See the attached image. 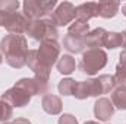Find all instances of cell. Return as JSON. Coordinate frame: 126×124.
Listing matches in <instances>:
<instances>
[{
    "instance_id": "obj_1",
    "label": "cell",
    "mask_w": 126,
    "mask_h": 124,
    "mask_svg": "<svg viewBox=\"0 0 126 124\" xmlns=\"http://www.w3.org/2000/svg\"><path fill=\"white\" fill-rule=\"evenodd\" d=\"M0 51L4 54L6 63L13 69H21L27 64L28 44L24 35L9 34L0 41Z\"/></svg>"
},
{
    "instance_id": "obj_2",
    "label": "cell",
    "mask_w": 126,
    "mask_h": 124,
    "mask_svg": "<svg viewBox=\"0 0 126 124\" xmlns=\"http://www.w3.org/2000/svg\"><path fill=\"white\" fill-rule=\"evenodd\" d=\"M116 79L111 74H100L94 79H87L84 82H78L73 96L76 99H87L90 96H98L104 93L113 92L116 88Z\"/></svg>"
},
{
    "instance_id": "obj_3",
    "label": "cell",
    "mask_w": 126,
    "mask_h": 124,
    "mask_svg": "<svg viewBox=\"0 0 126 124\" xmlns=\"http://www.w3.org/2000/svg\"><path fill=\"white\" fill-rule=\"evenodd\" d=\"M27 35L35 39V41H56L59 38V31L57 26L54 25V22L50 19V16H46L43 19H35V21H30L28 29H27Z\"/></svg>"
},
{
    "instance_id": "obj_4",
    "label": "cell",
    "mask_w": 126,
    "mask_h": 124,
    "mask_svg": "<svg viewBox=\"0 0 126 124\" xmlns=\"http://www.w3.org/2000/svg\"><path fill=\"white\" fill-rule=\"evenodd\" d=\"M106 64H107L106 51H103L101 48H91V50H87L82 53V57H81L78 67L82 73L93 76L98 70H101Z\"/></svg>"
},
{
    "instance_id": "obj_5",
    "label": "cell",
    "mask_w": 126,
    "mask_h": 124,
    "mask_svg": "<svg viewBox=\"0 0 126 124\" xmlns=\"http://www.w3.org/2000/svg\"><path fill=\"white\" fill-rule=\"evenodd\" d=\"M56 6H57L56 0H27L22 4L24 15L30 21L43 19V18L48 16L50 12H53V9Z\"/></svg>"
},
{
    "instance_id": "obj_6",
    "label": "cell",
    "mask_w": 126,
    "mask_h": 124,
    "mask_svg": "<svg viewBox=\"0 0 126 124\" xmlns=\"http://www.w3.org/2000/svg\"><path fill=\"white\" fill-rule=\"evenodd\" d=\"M37 57L41 66L51 69L53 64H56L60 59V45L57 41H43L40 48L37 50Z\"/></svg>"
},
{
    "instance_id": "obj_7",
    "label": "cell",
    "mask_w": 126,
    "mask_h": 124,
    "mask_svg": "<svg viewBox=\"0 0 126 124\" xmlns=\"http://www.w3.org/2000/svg\"><path fill=\"white\" fill-rule=\"evenodd\" d=\"M48 16L56 26H66L67 24H72L76 18V7L70 1H63L57 4L56 10H53Z\"/></svg>"
},
{
    "instance_id": "obj_8",
    "label": "cell",
    "mask_w": 126,
    "mask_h": 124,
    "mask_svg": "<svg viewBox=\"0 0 126 124\" xmlns=\"http://www.w3.org/2000/svg\"><path fill=\"white\" fill-rule=\"evenodd\" d=\"M0 99L6 101L12 107H25L31 101V95L27 92V91H24L22 88L13 85L10 89H7L6 92L0 96Z\"/></svg>"
},
{
    "instance_id": "obj_9",
    "label": "cell",
    "mask_w": 126,
    "mask_h": 124,
    "mask_svg": "<svg viewBox=\"0 0 126 124\" xmlns=\"http://www.w3.org/2000/svg\"><path fill=\"white\" fill-rule=\"evenodd\" d=\"M116 108L113 107L111 101L109 98H100L97 99L94 104V115L97 117V120L100 121H107L111 118V115L114 114Z\"/></svg>"
},
{
    "instance_id": "obj_10",
    "label": "cell",
    "mask_w": 126,
    "mask_h": 124,
    "mask_svg": "<svg viewBox=\"0 0 126 124\" xmlns=\"http://www.w3.org/2000/svg\"><path fill=\"white\" fill-rule=\"evenodd\" d=\"M41 107H43V110H44L47 114H50V115H57V114H60V111H62V99H60L57 95L46 93V95H43Z\"/></svg>"
},
{
    "instance_id": "obj_11",
    "label": "cell",
    "mask_w": 126,
    "mask_h": 124,
    "mask_svg": "<svg viewBox=\"0 0 126 124\" xmlns=\"http://www.w3.org/2000/svg\"><path fill=\"white\" fill-rule=\"evenodd\" d=\"M95 16H98V9H97L95 1H88V3H82L76 6V21L88 24V21Z\"/></svg>"
},
{
    "instance_id": "obj_12",
    "label": "cell",
    "mask_w": 126,
    "mask_h": 124,
    "mask_svg": "<svg viewBox=\"0 0 126 124\" xmlns=\"http://www.w3.org/2000/svg\"><path fill=\"white\" fill-rule=\"evenodd\" d=\"M97 9H98V16L104 18V19H110L114 18L120 9V3L119 1H113V0H103L97 3Z\"/></svg>"
},
{
    "instance_id": "obj_13",
    "label": "cell",
    "mask_w": 126,
    "mask_h": 124,
    "mask_svg": "<svg viewBox=\"0 0 126 124\" xmlns=\"http://www.w3.org/2000/svg\"><path fill=\"white\" fill-rule=\"evenodd\" d=\"M106 32L107 31L104 28H95L93 31H90L87 34V37L84 38L85 48L88 47V50H91V48H100V47H103V39H104Z\"/></svg>"
},
{
    "instance_id": "obj_14",
    "label": "cell",
    "mask_w": 126,
    "mask_h": 124,
    "mask_svg": "<svg viewBox=\"0 0 126 124\" xmlns=\"http://www.w3.org/2000/svg\"><path fill=\"white\" fill-rule=\"evenodd\" d=\"M63 48L67 50L72 54L84 53V48H85L84 38H78V37H73L70 34H66L64 38H63Z\"/></svg>"
},
{
    "instance_id": "obj_15",
    "label": "cell",
    "mask_w": 126,
    "mask_h": 124,
    "mask_svg": "<svg viewBox=\"0 0 126 124\" xmlns=\"http://www.w3.org/2000/svg\"><path fill=\"white\" fill-rule=\"evenodd\" d=\"M110 101L116 110H126V86H116L111 92Z\"/></svg>"
},
{
    "instance_id": "obj_16",
    "label": "cell",
    "mask_w": 126,
    "mask_h": 124,
    "mask_svg": "<svg viewBox=\"0 0 126 124\" xmlns=\"http://www.w3.org/2000/svg\"><path fill=\"white\" fill-rule=\"evenodd\" d=\"M56 64H57L59 73H62V74H70V73H73L75 69H76V62H75V59H73L72 56H69V54L62 56Z\"/></svg>"
},
{
    "instance_id": "obj_17",
    "label": "cell",
    "mask_w": 126,
    "mask_h": 124,
    "mask_svg": "<svg viewBox=\"0 0 126 124\" xmlns=\"http://www.w3.org/2000/svg\"><path fill=\"white\" fill-rule=\"evenodd\" d=\"M122 34L120 32H106L104 39H103V47L109 50H114L117 47H122Z\"/></svg>"
},
{
    "instance_id": "obj_18",
    "label": "cell",
    "mask_w": 126,
    "mask_h": 124,
    "mask_svg": "<svg viewBox=\"0 0 126 124\" xmlns=\"http://www.w3.org/2000/svg\"><path fill=\"white\" fill-rule=\"evenodd\" d=\"M88 32H90V25L87 22H81V21L72 22L67 28V34H70L73 37H78V38H85Z\"/></svg>"
},
{
    "instance_id": "obj_19",
    "label": "cell",
    "mask_w": 126,
    "mask_h": 124,
    "mask_svg": "<svg viewBox=\"0 0 126 124\" xmlns=\"http://www.w3.org/2000/svg\"><path fill=\"white\" fill-rule=\"evenodd\" d=\"M76 85H78V82L76 80H73V79H62L60 82H59V86H57V89H59V92L64 95V96H69V95H73L75 93V89H76Z\"/></svg>"
},
{
    "instance_id": "obj_20",
    "label": "cell",
    "mask_w": 126,
    "mask_h": 124,
    "mask_svg": "<svg viewBox=\"0 0 126 124\" xmlns=\"http://www.w3.org/2000/svg\"><path fill=\"white\" fill-rule=\"evenodd\" d=\"M13 115V108L6 101L0 99V123H6Z\"/></svg>"
},
{
    "instance_id": "obj_21",
    "label": "cell",
    "mask_w": 126,
    "mask_h": 124,
    "mask_svg": "<svg viewBox=\"0 0 126 124\" xmlns=\"http://www.w3.org/2000/svg\"><path fill=\"white\" fill-rule=\"evenodd\" d=\"M116 85L117 86H126V64H117L116 66Z\"/></svg>"
},
{
    "instance_id": "obj_22",
    "label": "cell",
    "mask_w": 126,
    "mask_h": 124,
    "mask_svg": "<svg viewBox=\"0 0 126 124\" xmlns=\"http://www.w3.org/2000/svg\"><path fill=\"white\" fill-rule=\"evenodd\" d=\"M21 3L18 0H1L0 1V10L6 12H18Z\"/></svg>"
},
{
    "instance_id": "obj_23",
    "label": "cell",
    "mask_w": 126,
    "mask_h": 124,
    "mask_svg": "<svg viewBox=\"0 0 126 124\" xmlns=\"http://www.w3.org/2000/svg\"><path fill=\"white\" fill-rule=\"evenodd\" d=\"M59 124H78V120L72 114H63L59 118Z\"/></svg>"
},
{
    "instance_id": "obj_24",
    "label": "cell",
    "mask_w": 126,
    "mask_h": 124,
    "mask_svg": "<svg viewBox=\"0 0 126 124\" xmlns=\"http://www.w3.org/2000/svg\"><path fill=\"white\" fill-rule=\"evenodd\" d=\"M13 124H31V121L27 120V118H15Z\"/></svg>"
},
{
    "instance_id": "obj_25",
    "label": "cell",
    "mask_w": 126,
    "mask_h": 124,
    "mask_svg": "<svg viewBox=\"0 0 126 124\" xmlns=\"http://www.w3.org/2000/svg\"><path fill=\"white\" fill-rule=\"evenodd\" d=\"M120 64H126V50L120 53Z\"/></svg>"
},
{
    "instance_id": "obj_26",
    "label": "cell",
    "mask_w": 126,
    "mask_h": 124,
    "mask_svg": "<svg viewBox=\"0 0 126 124\" xmlns=\"http://www.w3.org/2000/svg\"><path fill=\"white\" fill-rule=\"evenodd\" d=\"M122 39H123V42H122V47L126 50V31L122 32Z\"/></svg>"
},
{
    "instance_id": "obj_27",
    "label": "cell",
    "mask_w": 126,
    "mask_h": 124,
    "mask_svg": "<svg viewBox=\"0 0 126 124\" xmlns=\"http://www.w3.org/2000/svg\"><path fill=\"white\" fill-rule=\"evenodd\" d=\"M122 13H123V15L126 16V3L123 4V6H122Z\"/></svg>"
},
{
    "instance_id": "obj_28",
    "label": "cell",
    "mask_w": 126,
    "mask_h": 124,
    "mask_svg": "<svg viewBox=\"0 0 126 124\" xmlns=\"http://www.w3.org/2000/svg\"><path fill=\"white\" fill-rule=\"evenodd\" d=\"M84 124H98V123H95V121H87V123H84Z\"/></svg>"
},
{
    "instance_id": "obj_29",
    "label": "cell",
    "mask_w": 126,
    "mask_h": 124,
    "mask_svg": "<svg viewBox=\"0 0 126 124\" xmlns=\"http://www.w3.org/2000/svg\"><path fill=\"white\" fill-rule=\"evenodd\" d=\"M1 62H3V57H1V54H0V64H1Z\"/></svg>"
},
{
    "instance_id": "obj_30",
    "label": "cell",
    "mask_w": 126,
    "mask_h": 124,
    "mask_svg": "<svg viewBox=\"0 0 126 124\" xmlns=\"http://www.w3.org/2000/svg\"><path fill=\"white\" fill-rule=\"evenodd\" d=\"M1 124H13V123H1Z\"/></svg>"
}]
</instances>
